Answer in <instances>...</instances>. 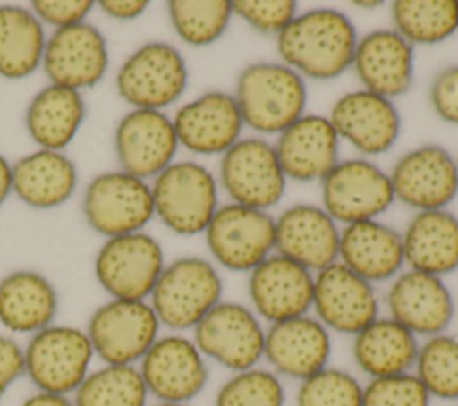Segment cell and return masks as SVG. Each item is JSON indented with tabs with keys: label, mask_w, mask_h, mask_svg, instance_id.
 I'll return each instance as SVG.
<instances>
[{
	"label": "cell",
	"mask_w": 458,
	"mask_h": 406,
	"mask_svg": "<svg viewBox=\"0 0 458 406\" xmlns=\"http://www.w3.org/2000/svg\"><path fill=\"white\" fill-rule=\"evenodd\" d=\"M352 20L331 7L297 13L276 36L281 63L302 79L331 80L352 66L358 43Z\"/></svg>",
	"instance_id": "cell-1"
},
{
	"label": "cell",
	"mask_w": 458,
	"mask_h": 406,
	"mask_svg": "<svg viewBox=\"0 0 458 406\" xmlns=\"http://www.w3.org/2000/svg\"><path fill=\"white\" fill-rule=\"evenodd\" d=\"M243 125L256 136H277L306 113V80L281 61L250 63L233 93Z\"/></svg>",
	"instance_id": "cell-2"
},
{
	"label": "cell",
	"mask_w": 458,
	"mask_h": 406,
	"mask_svg": "<svg viewBox=\"0 0 458 406\" xmlns=\"http://www.w3.org/2000/svg\"><path fill=\"white\" fill-rule=\"evenodd\" d=\"M224 281L216 265L200 256H182L165 265L148 304L170 333L193 327L222 300Z\"/></svg>",
	"instance_id": "cell-3"
},
{
	"label": "cell",
	"mask_w": 458,
	"mask_h": 406,
	"mask_svg": "<svg viewBox=\"0 0 458 406\" xmlns=\"http://www.w3.org/2000/svg\"><path fill=\"white\" fill-rule=\"evenodd\" d=\"M154 215L175 234H204L218 209V179L197 161H174L150 182Z\"/></svg>",
	"instance_id": "cell-4"
},
{
	"label": "cell",
	"mask_w": 458,
	"mask_h": 406,
	"mask_svg": "<svg viewBox=\"0 0 458 406\" xmlns=\"http://www.w3.org/2000/svg\"><path fill=\"white\" fill-rule=\"evenodd\" d=\"M93 358L86 331L64 324L38 331L23 347L25 376L36 390L68 397L91 372Z\"/></svg>",
	"instance_id": "cell-5"
},
{
	"label": "cell",
	"mask_w": 458,
	"mask_h": 406,
	"mask_svg": "<svg viewBox=\"0 0 458 406\" xmlns=\"http://www.w3.org/2000/svg\"><path fill=\"white\" fill-rule=\"evenodd\" d=\"M116 91L134 109L163 111L188 88V64L170 43L148 41L138 47L116 72Z\"/></svg>",
	"instance_id": "cell-6"
},
{
	"label": "cell",
	"mask_w": 458,
	"mask_h": 406,
	"mask_svg": "<svg viewBox=\"0 0 458 406\" xmlns=\"http://www.w3.org/2000/svg\"><path fill=\"white\" fill-rule=\"evenodd\" d=\"M265 324L250 306L220 300L191 331L202 356L231 374L261 365Z\"/></svg>",
	"instance_id": "cell-7"
},
{
	"label": "cell",
	"mask_w": 458,
	"mask_h": 406,
	"mask_svg": "<svg viewBox=\"0 0 458 406\" xmlns=\"http://www.w3.org/2000/svg\"><path fill=\"white\" fill-rule=\"evenodd\" d=\"M84 331L104 365H138L159 338L161 324L148 300L109 299L95 308Z\"/></svg>",
	"instance_id": "cell-8"
},
{
	"label": "cell",
	"mask_w": 458,
	"mask_h": 406,
	"mask_svg": "<svg viewBox=\"0 0 458 406\" xmlns=\"http://www.w3.org/2000/svg\"><path fill=\"white\" fill-rule=\"evenodd\" d=\"M216 179L229 202L261 211L279 204L288 182L274 143L263 136L240 138L224 152Z\"/></svg>",
	"instance_id": "cell-9"
},
{
	"label": "cell",
	"mask_w": 458,
	"mask_h": 406,
	"mask_svg": "<svg viewBox=\"0 0 458 406\" xmlns=\"http://www.w3.org/2000/svg\"><path fill=\"white\" fill-rule=\"evenodd\" d=\"M204 236L218 266L249 274L274 254L276 220L268 211L227 202L218 206Z\"/></svg>",
	"instance_id": "cell-10"
},
{
	"label": "cell",
	"mask_w": 458,
	"mask_h": 406,
	"mask_svg": "<svg viewBox=\"0 0 458 406\" xmlns=\"http://www.w3.org/2000/svg\"><path fill=\"white\" fill-rule=\"evenodd\" d=\"M165 265L161 243L140 231L107 238L97 250L93 270L111 299L148 300Z\"/></svg>",
	"instance_id": "cell-11"
},
{
	"label": "cell",
	"mask_w": 458,
	"mask_h": 406,
	"mask_svg": "<svg viewBox=\"0 0 458 406\" xmlns=\"http://www.w3.org/2000/svg\"><path fill=\"white\" fill-rule=\"evenodd\" d=\"M320 193L338 225L377 220L395 202L388 172L369 157L340 159L320 181Z\"/></svg>",
	"instance_id": "cell-12"
},
{
	"label": "cell",
	"mask_w": 458,
	"mask_h": 406,
	"mask_svg": "<svg viewBox=\"0 0 458 406\" xmlns=\"http://www.w3.org/2000/svg\"><path fill=\"white\" fill-rule=\"evenodd\" d=\"M82 213L106 238L140 233L156 216L150 184L123 170L98 173L86 186Z\"/></svg>",
	"instance_id": "cell-13"
},
{
	"label": "cell",
	"mask_w": 458,
	"mask_h": 406,
	"mask_svg": "<svg viewBox=\"0 0 458 406\" xmlns=\"http://www.w3.org/2000/svg\"><path fill=\"white\" fill-rule=\"evenodd\" d=\"M136 367L156 402L190 404L209 379L208 359L184 333L159 334Z\"/></svg>",
	"instance_id": "cell-14"
},
{
	"label": "cell",
	"mask_w": 458,
	"mask_h": 406,
	"mask_svg": "<svg viewBox=\"0 0 458 406\" xmlns=\"http://www.w3.org/2000/svg\"><path fill=\"white\" fill-rule=\"evenodd\" d=\"M388 175L395 200L415 211L447 209L458 195V159L438 143L406 150Z\"/></svg>",
	"instance_id": "cell-15"
},
{
	"label": "cell",
	"mask_w": 458,
	"mask_h": 406,
	"mask_svg": "<svg viewBox=\"0 0 458 406\" xmlns=\"http://www.w3.org/2000/svg\"><path fill=\"white\" fill-rule=\"evenodd\" d=\"M311 315L329 333L354 336L379 317L376 286L335 261L313 274Z\"/></svg>",
	"instance_id": "cell-16"
},
{
	"label": "cell",
	"mask_w": 458,
	"mask_h": 406,
	"mask_svg": "<svg viewBox=\"0 0 458 406\" xmlns=\"http://www.w3.org/2000/svg\"><path fill=\"white\" fill-rule=\"evenodd\" d=\"M386 315L419 340L445 333L454 318V297L444 277L404 268L385 292Z\"/></svg>",
	"instance_id": "cell-17"
},
{
	"label": "cell",
	"mask_w": 458,
	"mask_h": 406,
	"mask_svg": "<svg viewBox=\"0 0 458 406\" xmlns=\"http://www.w3.org/2000/svg\"><path fill=\"white\" fill-rule=\"evenodd\" d=\"M327 118L340 141H347L365 157L386 154L401 134L395 102L363 88L340 95Z\"/></svg>",
	"instance_id": "cell-18"
},
{
	"label": "cell",
	"mask_w": 458,
	"mask_h": 406,
	"mask_svg": "<svg viewBox=\"0 0 458 406\" xmlns=\"http://www.w3.org/2000/svg\"><path fill=\"white\" fill-rule=\"evenodd\" d=\"M179 141L165 111L131 109L114 129V152L120 170L143 181L154 179L175 161Z\"/></svg>",
	"instance_id": "cell-19"
},
{
	"label": "cell",
	"mask_w": 458,
	"mask_h": 406,
	"mask_svg": "<svg viewBox=\"0 0 458 406\" xmlns=\"http://www.w3.org/2000/svg\"><path fill=\"white\" fill-rule=\"evenodd\" d=\"M41 66L50 84L77 91L93 88L109 66L106 38L88 21L57 29L47 38Z\"/></svg>",
	"instance_id": "cell-20"
},
{
	"label": "cell",
	"mask_w": 458,
	"mask_h": 406,
	"mask_svg": "<svg viewBox=\"0 0 458 406\" xmlns=\"http://www.w3.org/2000/svg\"><path fill=\"white\" fill-rule=\"evenodd\" d=\"M250 309L263 324H276L311 313L313 272L279 254L268 256L249 272Z\"/></svg>",
	"instance_id": "cell-21"
},
{
	"label": "cell",
	"mask_w": 458,
	"mask_h": 406,
	"mask_svg": "<svg viewBox=\"0 0 458 406\" xmlns=\"http://www.w3.org/2000/svg\"><path fill=\"white\" fill-rule=\"evenodd\" d=\"M179 147L197 156H222L240 138L243 120L233 93L206 91L172 116Z\"/></svg>",
	"instance_id": "cell-22"
},
{
	"label": "cell",
	"mask_w": 458,
	"mask_h": 406,
	"mask_svg": "<svg viewBox=\"0 0 458 406\" xmlns=\"http://www.w3.org/2000/svg\"><path fill=\"white\" fill-rule=\"evenodd\" d=\"M331 333L311 313L265 327L263 361L281 379L297 383L329 365Z\"/></svg>",
	"instance_id": "cell-23"
},
{
	"label": "cell",
	"mask_w": 458,
	"mask_h": 406,
	"mask_svg": "<svg viewBox=\"0 0 458 406\" xmlns=\"http://www.w3.org/2000/svg\"><path fill=\"white\" fill-rule=\"evenodd\" d=\"M274 220L276 254L292 259L313 274L338 261L340 225L322 206L293 204Z\"/></svg>",
	"instance_id": "cell-24"
},
{
	"label": "cell",
	"mask_w": 458,
	"mask_h": 406,
	"mask_svg": "<svg viewBox=\"0 0 458 406\" xmlns=\"http://www.w3.org/2000/svg\"><path fill=\"white\" fill-rule=\"evenodd\" d=\"M415 52L395 29H376L358 38L352 70L361 88L395 100L413 84Z\"/></svg>",
	"instance_id": "cell-25"
},
{
	"label": "cell",
	"mask_w": 458,
	"mask_h": 406,
	"mask_svg": "<svg viewBox=\"0 0 458 406\" xmlns=\"http://www.w3.org/2000/svg\"><path fill=\"white\" fill-rule=\"evenodd\" d=\"M272 143L286 179L295 182H320L340 161V138L322 114L304 113Z\"/></svg>",
	"instance_id": "cell-26"
},
{
	"label": "cell",
	"mask_w": 458,
	"mask_h": 406,
	"mask_svg": "<svg viewBox=\"0 0 458 406\" xmlns=\"http://www.w3.org/2000/svg\"><path fill=\"white\" fill-rule=\"evenodd\" d=\"M338 261L374 286L390 283L404 270L403 234L379 218L342 225Z\"/></svg>",
	"instance_id": "cell-27"
},
{
	"label": "cell",
	"mask_w": 458,
	"mask_h": 406,
	"mask_svg": "<svg viewBox=\"0 0 458 406\" xmlns=\"http://www.w3.org/2000/svg\"><path fill=\"white\" fill-rule=\"evenodd\" d=\"M59 295L52 281L29 268L5 274L0 279V324L13 334H36L54 324Z\"/></svg>",
	"instance_id": "cell-28"
},
{
	"label": "cell",
	"mask_w": 458,
	"mask_h": 406,
	"mask_svg": "<svg viewBox=\"0 0 458 406\" xmlns=\"http://www.w3.org/2000/svg\"><path fill=\"white\" fill-rule=\"evenodd\" d=\"M401 234L410 270L438 277L458 270V216L449 209L417 211Z\"/></svg>",
	"instance_id": "cell-29"
},
{
	"label": "cell",
	"mask_w": 458,
	"mask_h": 406,
	"mask_svg": "<svg viewBox=\"0 0 458 406\" xmlns=\"http://www.w3.org/2000/svg\"><path fill=\"white\" fill-rule=\"evenodd\" d=\"M420 340L404 326L379 315L352 336L354 365L369 379L411 372Z\"/></svg>",
	"instance_id": "cell-30"
},
{
	"label": "cell",
	"mask_w": 458,
	"mask_h": 406,
	"mask_svg": "<svg viewBox=\"0 0 458 406\" xmlns=\"http://www.w3.org/2000/svg\"><path fill=\"white\" fill-rule=\"evenodd\" d=\"M75 188L77 168L64 152L39 148L13 165V193L29 207H59Z\"/></svg>",
	"instance_id": "cell-31"
},
{
	"label": "cell",
	"mask_w": 458,
	"mask_h": 406,
	"mask_svg": "<svg viewBox=\"0 0 458 406\" xmlns=\"http://www.w3.org/2000/svg\"><path fill=\"white\" fill-rule=\"evenodd\" d=\"M86 118V102L77 89L48 84L27 106L25 127L30 140L45 150L63 152Z\"/></svg>",
	"instance_id": "cell-32"
},
{
	"label": "cell",
	"mask_w": 458,
	"mask_h": 406,
	"mask_svg": "<svg viewBox=\"0 0 458 406\" xmlns=\"http://www.w3.org/2000/svg\"><path fill=\"white\" fill-rule=\"evenodd\" d=\"M47 36L30 9L0 5V75L20 80L32 75L43 61Z\"/></svg>",
	"instance_id": "cell-33"
},
{
	"label": "cell",
	"mask_w": 458,
	"mask_h": 406,
	"mask_svg": "<svg viewBox=\"0 0 458 406\" xmlns=\"http://www.w3.org/2000/svg\"><path fill=\"white\" fill-rule=\"evenodd\" d=\"M394 27L410 45H437L458 30V0H395Z\"/></svg>",
	"instance_id": "cell-34"
},
{
	"label": "cell",
	"mask_w": 458,
	"mask_h": 406,
	"mask_svg": "<svg viewBox=\"0 0 458 406\" xmlns=\"http://www.w3.org/2000/svg\"><path fill=\"white\" fill-rule=\"evenodd\" d=\"M148 392L136 365H102L72 393L73 406H148Z\"/></svg>",
	"instance_id": "cell-35"
},
{
	"label": "cell",
	"mask_w": 458,
	"mask_h": 406,
	"mask_svg": "<svg viewBox=\"0 0 458 406\" xmlns=\"http://www.w3.org/2000/svg\"><path fill=\"white\" fill-rule=\"evenodd\" d=\"M411 372L431 399L458 401V334L445 331L420 340Z\"/></svg>",
	"instance_id": "cell-36"
},
{
	"label": "cell",
	"mask_w": 458,
	"mask_h": 406,
	"mask_svg": "<svg viewBox=\"0 0 458 406\" xmlns=\"http://www.w3.org/2000/svg\"><path fill=\"white\" fill-rule=\"evenodd\" d=\"M168 18L175 34L191 47L218 41L233 18L231 0H172Z\"/></svg>",
	"instance_id": "cell-37"
},
{
	"label": "cell",
	"mask_w": 458,
	"mask_h": 406,
	"mask_svg": "<svg viewBox=\"0 0 458 406\" xmlns=\"http://www.w3.org/2000/svg\"><path fill=\"white\" fill-rule=\"evenodd\" d=\"M283 379L268 367L233 372L216 390L213 406H284Z\"/></svg>",
	"instance_id": "cell-38"
},
{
	"label": "cell",
	"mask_w": 458,
	"mask_h": 406,
	"mask_svg": "<svg viewBox=\"0 0 458 406\" xmlns=\"http://www.w3.org/2000/svg\"><path fill=\"white\" fill-rule=\"evenodd\" d=\"M363 383L349 370L324 367L299 381L295 406H361Z\"/></svg>",
	"instance_id": "cell-39"
},
{
	"label": "cell",
	"mask_w": 458,
	"mask_h": 406,
	"mask_svg": "<svg viewBox=\"0 0 458 406\" xmlns=\"http://www.w3.org/2000/svg\"><path fill=\"white\" fill-rule=\"evenodd\" d=\"M431 397L413 372L369 379L361 406H431Z\"/></svg>",
	"instance_id": "cell-40"
},
{
	"label": "cell",
	"mask_w": 458,
	"mask_h": 406,
	"mask_svg": "<svg viewBox=\"0 0 458 406\" xmlns=\"http://www.w3.org/2000/svg\"><path fill=\"white\" fill-rule=\"evenodd\" d=\"M233 16H238L258 32L277 36L299 13L293 0H231Z\"/></svg>",
	"instance_id": "cell-41"
},
{
	"label": "cell",
	"mask_w": 458,
	"mask_h": 406,
	"mask_svg": "<svg viewBox=\"0 0 458 406\" xmlns=\"http://www.w3.org/2000/svg\"><path fill=\"white\" fill-rule=\"evenodd\" d=\"M428 98L435 114L451 125H458V64L444 66L429 84Z\"/></svg>",
	"instance_id": "cell-42"
},
{
	"label": "cell",
	"mask_w": 458,
	"mask_h": 406,
	"mask_svg": "<svg viewBox=\"0 0 458 406\" xmlns=\"http://www.w3.org/2000/svg\"><path fill=\"white\" fill-rule=\"evenodd\" d=\"M93 5L91 0H34L30 11L41 23L57 30L86 21Z\"/></svg>",
	"instance_id": "cell-43"
},
{
	"label": "cell",
	"mask_w": 458,
	"mask_h": 406,
	"mask_svg": "<svg viewBox=\"0 0 458 406\" xmlns=\"http://www.w3.org/2000/svg\"><path fill=\"white\" fill-rule=\"evenodd\" d=\"M25 376L23 347L9 334H0V399Z\"/></svg>",
	"instance_id": "cell-44"
},
{
	"label": "cell",
	"mask_w": 458,
	"mask_h": 406,
	"mask_svg": "<svg viewBox=\"0 0 458 406\" xmlns=\"http://www.w3.org/2000/svg\"><path fill=\"white\" fill-rule=\"evenodd\" d=\"M97 5L104 14H107L113 20L129 21L141 16L147 11L148 2L147 0H100L97 2Z\"/></svg>",
	"instance_id": "cell-45"
},
{
	"label": "cell",
	"mask_w": 458,
	"mask_h": 406,
	"mask_svg": "<svg viewBox=\"0 0 458 406\" xmlns=\"http://www.w3.org/2000/svg\"><path fill=\"white\" fill-rule=\"evenodd\" d=\"M20 406H73L72 397L68 395H57V393H48V392H34Z\"/></svg>",
	"instance_id": "cell-46"
},
{
	"label": "cell",
	"mask_w": 458,
	"mask_h": 406,
	"mask_svg": "<svg viewBox=\"0 0 458 406\" xmlns=\"http://www.w3.org/2000/svg\"><path fill=\"white\" fill-rule=\"evenodd\" d=\"M13 193V165L0 154V206Z\"/></svg>",
	"instance_id": "cell-47"
},
{
	"label": "cell",
	"mask_w": 458,
	"mask_h": 406,
	"mask_svg": "<svg viewBox=\"0 0 458 406\" xmlns=\"http://www.w3.org/2000/svg\"><path fill=\"white\" fill-rule=\"evenodd\" d=\"M352 5L361 7L365 11H374V9H379L383 5V2H379V0H356V2H352Z\"/></svg>",
	"instance_id": "cell-48"
},
{
	"label": "cell",
	"mask_w": 458,
	"mask_h": 406,
	"mask_svg": "<svg viewBox=\"0 0 458 406\" xmlns=\"http://www.w3.org/2000/svg\"><path fill=\"white\" fill-rule=\"evenodd\" d=\"M148 406H190V404H177V402H154Z\"/></svg>",
	"instance_id": "cell-49"
}]
</instances>
